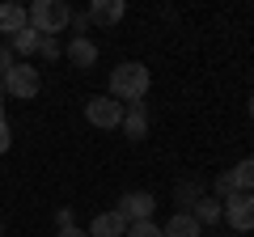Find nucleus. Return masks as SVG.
Returning <instances> with one entry per match:
<instances>
[{"mask_svg":"<svg viewBox=\"0 0 254 237\" xmlns=\"http://www.w3.org/2000/svg\"><path fill=\"white\" fill-rule=\"evenodd\" d=\"M190 216L199 220V229H212L216 220H225V203H220V199H212V195H203V199L195 203V208H190Z\"/></svg>","mask_w":254,"mask_h":237,"instance_id":"nucleus-14","label":"nucleus"},{"mask_svg":"<svg viewBox=\"0 0 254 237\" xmlns=\"http://www.w3.org/2000/svg\"><path fill=\"white\" fill-rule=\"evenodd\" d=\"M229 174H233V186H237V191L254 195V157H246V161H237V165H233Z\"/></svg>","mask_w":254,"mask_h":237,"instance_id":"nucleus-16","label":"nucleus"},{"mask_svg":"<svg viewBox=\"0 0 254 237\" xmlns=\"http://www.w3.org/2000/svg\"><path fill=\"white\" fill-rule=\"evenodd\" d=\"M85 233H89V237H127V220L110 208V212H98V216L89 220V229H85Z\"/></svg>","mask_w":254,"mask_h":237,"instance_id":"nucleus-8","label":"nucleus"},{"mask_svg":"<svg viewBox=\"0 0 254 237\" xmlns=\"http://www.w3.org/2000/svg\"><path fill=\"white\" fill-rule=\"evenodd\" d=\"M148 85H153V72H148L140 59H123L119 68H110V98L131 106V102L148 98Z\"/></svg>","mask_w":254,"mask_h":237,"instance_id":"nucleus-1","label":"nucleus"},{"mask_svg":"<svg viewBox=\"0 0 254 237\" xmlns=\"http://www.w3.org/2000/svg\"><path fill=\"white\" fill-rule=\"evenodd\" d=\"M233 237H246V233H233Z\"/></svg>","mask_w":254,"mask_h":237,"instance_id":"nucleus-26","label":"nucleus"},{"mask_svg":"<svg viewBox=\"0 0 254 237\" xmlns=\"http://www.w3.org/2000/svg\"><path fill=\"white\" fill-rule=\"evenodd\" d=\"M55 237H89V233H85V229H76V225H72V229H55Z\"/></svg>","mask_w":254,"mask_h":237,"instance_id":"nucleus-23","label":"nucleus"},{"mask_svg":"<svg viewBox=\"0 0 254 237\" xmlns=\"http://www.w3.org/2000/svg\"><path fill=\"white\" fill-rule=\"evenodd\" d=\"M246 110H250V118H254V93H250V98H246Z\"/></svg>","mask_w":254,"mask_h":237,"instance_id":"nucleus-24","label":"nucleus"},{"mask_svg":"<svg viewBox=\"0 0 254 237\" xmlns=\"http://www.w3.org/2000/svg\"><path fill=\"white\" fill-rule=\"evenodd\" d=\"M123 102H115L110 93H93V98H85V118H89L93 127L102 131H115L119 123H123Z\"/></svg>","mask_w":254,"mask_h":237,"instance_id":"nucleus-4","label":"nucleus"},{"mask_svg":"<svg viewBox=\"0 0 254 237\" xmlns=\"http://www.w3.org/2000/svg\"><path fill=\"white\" fill-rule=\"evenodd\" d=\"M76 225V212L72 208H60V212H55V229H72Z\"/></svg>","mask_w":254,"mask_h":237,"instance_id":"nucleus-22","label":"nucleus"},{"mask_svg":"<svg viewBox=\"0 0 254 237\" xmlns=\"http://www.w3.org/2000/svg\"><path fill=\"white\" fill-rule=\"evenodd\" d=\"M115 212L127 220V225H136V220H153L157 199H153V191H127V195H119Z\"/></svg>","mask_w":254,"mask_h":237,"instance_id":"nucleus-5","label":"nucleus"},{"mask_svg":"<svg viewBox=\"0 0 254 237\" xmlns=\"http://www.w3.org/2000/svg\"><path fill=\"white\" fill-rule=\"evenodd\" d=\"M9 51H13V59H26V55H38V34L34 30H17V34L9 38Z\"/></svg>","mask_w":254,"mask_h":237,"instance_id":"nucleus-15","label":"nucleus"},{"mask_svg":"<svg viewBox=\"0 0 254 237\" xmlns=\"http://www.w3.org/2000/svg\"><path fill=\"white\" fill-rule=\"evenodd\" d=\"M68 30H72V38H89V30H93V21H89V13H72V26H68Z\"/></svg>","mask_w":254,"mask_h":237,"instance_id":"nucleus-20","label":"nucleus"},{"mask_svg":"<svg viewBox=\"0 0 254 237\" xmlns=\"http://www.w3.org/2000/svg\"><path fill=\"white\" fill-rule=\"evenodd\" d=\"M199 237H208V233H199Z\"/></svg>","mask_w":254,"mask_h":237,"instance_id":"nucleus-27","label":"nucleus"},{"mask_svg":"<svg viewBox=\"0 0 254 237\" xmlns=\"http://www.w3.org/2000/svg\"><path fill=\"white\" fill-rule=\"evenodd\" d=\"M233 195H237V186H233V174H216V178H212V199H220V203H225V199H233Z\"/></svg>","mask_w":254,"mask_h":237,"instance_id":"nucleus-17","label":"nucleus"},{"mask_svg":"<svg viewBox=\"0 0 254 237\" xmlns=\"http://www.w3.org/2000/svg\"><path fill=\"white\" fill-rule=\"evenodd\" d=\"M30 26V13H26V4H13V0H4L0 4V34H17V30H26Z\"/></svg>","mask_w":254,"mask_h":237,"instance_id":"nucleus-12","label":"nucleus"},{"mask_svg":"<svg viewBox=\"0 0 254 237\" xmlns=\"http://www.w3.org/2000/svg\"><path fill=\"white\" fill-rule=\"evenodd\" d=\"M0 233H4V220H0Z\"/></svg>","mask_w":254,"mask_h":237,"instance_id":"nucleus-25","label":"nucleus"},{"mask_svg":"<svg viewBox=\"0 0 254 237\" xmlns=\"http://www.w3.org/2000/svg\"><path fill=\"white\" fill-rule=\"evenodd\" d=\"M38 55L51 64V59H60V55H64V43H60V38H38Z\"/></svg>","mask_w":254,"mask_h":237,"instance_id":"nucleus-19","label":"nucleus"},{"mask_svg":"<svg viewBox=\"0 0 254 237\" xmlns=\"http://www.w3.org/2000/svg\"><path fill=\"white\" fill-rule=\"evenodd\" d=\"M161 233L165 237H199L203 229H199V220L190 216V212H174V216L161 225Z\"/></svg>","mask_w":254,"mask_h":237,"instance_id":"nucleus-13","label":"nucleus"},{"mask_svg":"<svg viewBox=\"0 0 254 237\" xmlns=\"http://www.w3.org/2000/svg\"><path fill=\"white\" fill-rule=\"evenodd\" d=\"M225 220H229L233 233H250L254 229V195L237 191L233 199H225Z\"/></svg>","mask_w":254,"mask_h":237,"instance_id":"nucleus-6","label":"nucleus"},{"mask_svg":"<svg viewBox=\"0 0 254 237\" xmlns=\"http://www.w3.org/2000/svg\"><path fill=\"white\" fill-rule=\"evenodd\" d=\"M127 237H165V233L153 220H136V225H127Z\"/></svg>","mask_w":254,"mask_h":237,"instance_id":"nucleus-18","label":"nucleus"},{"mask_svg":"<svg viewBox=\"0 0 254 237\" xmlns=\"http://www.w3.org/2000/svg\"><path fill=\"white\" fill-rule=\"evenodd\" d=\"M38 89H43V76H38V68L30 64V59H17V64L4 72V98L30 102V98H38Z\"/></svg>","mask_w":254,"mask_h":237,"instance_id":"nucleus-3","label":"nucleus"},{"mask_svg":"<svg viewBox=\"0 0 254 237\" xmlns=\"http://www.w3.org/2000/svg\"><path fill=\"white\" fill-rule=\"evenodd\" d=\"M85 13H89L93 26H119V21L127 17V4H123V0H93Z\"/></svg>","mask_w":254,"mask_h":237,"instance_id":"nucleus-9","label":"nucleus"},{"mask_svg":"<svg viewBox=\"0 0 254 237\" xmlns=\"http://www.w3.org/2000/svg\"><path fill=\"white\" fill-rule=\"evenodd\" d=\"M64 55H68V59H72V68H93L98 64V43H93V38H68V43H64Z\"/></svg>","mask_w":254,"mask_h":237,"instance_id":"nucleus-10","label":"nucleus"},{"mask_svg":"<svg viewBox=\"0 0 254 237\" xmlns=\"http://www.w3.org/2000/svg\"><path fill=\"white\" fill-rule=\"evenodd\" d=\"M203 195H208V186H203L199 178H182V182H174V203H178L174 212H190Z\"/></svg>","mask_w":254,"mask_h":237,"instance_id":"nucleus-11","label":"nucleus"},{"mask_svg":"<svg viewBox=\"0 0 254 237\" xmlns=\"http://www.w3.org/2000/svg\"><path fill=\"white\" fill-rule=\"evenodd\" d=\"M9 144H13V131H9V115L0 110V153H9Z\"/></svg>","mask_w":254,"mask_h":237,"instance_id":"nucleus-21","label":"nucleus"},{"mask_svg":"<svg viewBox=\"0 0 254 237\" xmlns=\"http://www.w3.org/2000/svg\"><path fill=\"white\" fill-rule=\"evenodd\" d=\"M26 13H30V30L38 38H60L64 30L72 26V9L64 0H34Z\"/></svg>","mask_w":254,"mask_h":237,"instance_id":"nucleus-2","label":"nucleus"},{"mask_svg":"<svg viewBox=\"0 0 254 237\" xmlns=\"http://www.w3.org/2000/svg\"><path fill=\"white\" fill-rule=\"evenodd\" d=\"M119 131H123L131 144H140V140L148 136V102H131V106L123 110V123H119Z\"/></svg>","mask_w":254,"mask_h":237,"instance_id":"nucleus-7","label":"nucleus"}]
</instances>
